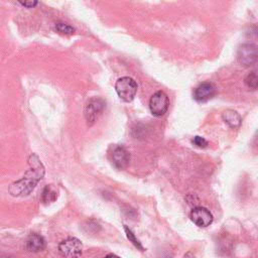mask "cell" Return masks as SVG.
Segmentation results:
<instances>
[{
    "instance_id": "obj_5",
    "label": "cell",
    "mask_w": 258,
    "mask_h": 258,
    "mask_svg": "<svg viewBox=\"0 0 258 258\" xmlns=\"http://www.w3.org/2000/svg\"><path fill=\"white\" fill-rule=\"evenodd\" d=\"M169 106V99L167 95L162 92L158 91L152 95L149 101V109L153 116L159 117L166 113Z\"/></svg>"
},
{
    "instance_id": "obj_10",
    "label": "cell",
    "mask_w": 258,
    "mask_h": 258,
    "mask_svg": "<svg viewBox=\"0 0 258 258\" xmlns=\"http://www.w3.org/2000/svg\"><path fill=\"white\" fill-rule=\"evenodd\" d=\"M24 247L28 252L37 253L45 248V240L38 234H31L25 240Z\"/></svg>"
},
{
    "instance_id": "obj_4",
    "label": "cell",
    "mask_w": 258,
    "mask_h": 258,
    "mask_svg": "<svg viewBox=\"0 0 258 258\" xmlns=\"http://www.w3.org/2000/svg\"><path fill=\"white\" fill-rule=\"evenodd\" d=\"M83 244L74 237L67 238L58 244V252L63 258H79L82 255Z\"/></svg>"
},
{
    "instance_id": "obj_17",
    "label": "cell",
    "mask_w": 258,
    "mask_h": 258,
    "mask_svg": "<svg viewBox=\"0 0 258 258\" xmlns=\"http://www.w3.org/2000/svg\"><path fill=\"white\" fill-rule=\"evenodd\" d=\"M37 1H24V2H19V4H21L22 6L26 7V8H33L34 6L37 5Z\"/></svg>"
},
{
    "instance_id": "obj_13",
    "label": "cell",
    "mask_w": 258,
    "mask_h": 258,
    "mask_svg": "<svg viewBox=\"0 0 258 258\" xmlns=\"http://www.w3.org/2000/svg\"><path fill=\"white\" fill-rule=\"evenodd\" d=\"M54 28L59 34H64V35H71L75 32V28L73 26H71L67 23H63V22L56 23Z\"/></svg>"
},
{
    "instance_id": "obj_19",
    "label": "cell",
    "mask_w": 258,
    "mask_h": 258,
    "mask_svg": "<svg viewBox=\"0 0 258 258\" xmlns=\"http://www.w3.org/2000/svg\"><path fill=\"white\" fill-rule=\"evenodd\" d=\"M183 258H195V257H194V255H192L190 252H187V253L184 255Z\"/></svg>"
},
{
    "instance_id": "obj_12",
    "label": "cell",
    "mask_w": 258,
    "mask_h": 258,
    "mask_svg": "<svg viewBox=\"0 0 258 258\" xmlns=\"http://www.w3.org/2000/svg\"><path fill=\"white\" fill-rule=\"evenodd\" d=\"M56 198H57V192L51 185H46L43 188L42 195H41V201L44 204L53 203L56 200Z\"/></svg>"
},
{
    "instance_id": "obj_9",
    "label": "cell",
    "mask_w": 258,
    "mask_h": 258,
    "mask_svg": "<svg viewBox=\"0 0 258 258\" xmlns=\"http://www.w3.org/2000/svg\"><path fill=\"white\" fill-rule=\"evenodd\" d=\"M111 159L113 164L119 168L123 169L125 168L130 160L129 152L122 146H116L113 148V151L111 153Z\"/></svg>"
},
{
    "instance_id": "obj_14",
    "label": "cell",
    "mask_w": 258,
    "mask_h": 258,
    "mask_svg": "<svg viewBox=\"0 0 258 258\" xmlns=\"http://www.w3.org/2000/svg\"><path fill=\"white\" fill-rule=\"evenodd\" d=\"M245 84L246 86L251 89V90H256L257 85H258V78L256 72L250 73L246 78H245Z\"/></svg>"
},
{
    "instance_id": "obj_16",
    "label": "cell",
    "mask_w": 258,
    "mask_h": 258,
    "mask_svg": "<svg viewBox=\"0 0 258 258\" xmlns=\"http://www.w3.org/2000/svg\"><path fill=\"white\" fill-rule=\"evenodd\" d=\"M191 142L195 146H197L199 148H206L208 146V141L201 136H195L194 139L191 140Z\"/></svg>"
},
{
    "instance_id": "obj_8",
    "label": "cell",
    "mask_w": 258,
    "mask_h": 258,
    "mask_svg": "<svg viewBox=\"0 0 258 258\" xmlns=\"http://www.w3.org/2000/svg\"><path fill=\"white\" fill-rule=\"evenodd\" d=\"M216 94V88L211 83H202L194 91V99L197 102L204 103L211 100Z\"/></svg>"
},
{
    "instance_id": "obj_15",
    "label": "cell",
    "mask_w": 258,
    "mask_h": 258,
    "mask_svg": "<svg viewBox=\"0 0 258 258\" xmlns=\"http://www.w3.org/2000/svg\"><path fill=\"white\" fill-rule=\"evenodd\" d=\"M124 230H125V233H126V236H127V238L129 239V241L135 246V247H137L138 249H140L141 251H144V248H143V246L141 245V243L139 242V240L135 237V235L133 234V232L127 227V226H124Z\"/></svg>"
},
{
    "instance_id": "obj_1",
    "label": "cell",
    "mask_w": 258,
    "mask_h": 258,
    "mask_svg": "<svg viewBox=\"0 0 258 258\" xmlns=\"http://www.w3.org/2000/svg\"><path fill=\"white\" fill-rule=\"evenodd\" d=\"M29 169L22 178L14 181L9 186V192L13 197L28 196L44 175V166L35 153H31L27 159Z\"/></svg>"
},
{
    "instance_id": "obj_2",
    "label": "cell",
    "mask_w": 258,
    "mask_h": 258,
    "mask_svg": "<svg viewBox=\"0 0 258 258\" xmlns=\"http://www.w3.org/2000/svg\"><path fill=\"white\" fill-rule=\"evenodd\" d=\"M115 90L122 101L131 102L136 96L137 84L132 78L122 77L117 80Z\"/></svg>"
},
{
    "instance_id": "obj_18",
    "label": "cell",
    "mask_w": 258,
    "mask_h": 258,
    "mask_svg": "<svg viewBox=\"0 0 258 258\" xmlns=\"http://www.w3.org/2000/svg\"><path fill=\"white\" fill-rule=\"evenodd\" d=\"M104 258H120V257L117 256V255H115V254H108V255H106Z\"/></svg>"
},
{
    "instance_id": "obj_3",
    "label": "cell",
    "mask_w": 258,
    "mask_h": 258,
    "mask_svg": "<svg viewBox=\"0 0 258 258\" xmlns=\"http://www.w3.org/2000/svg\"><path fill=\"white\" fill-rule=\"evenodd\" d=\"M105 108H106V102L102 98H99V97L91 98L87 102L84 110V115L87 123L89 125H93L98 120V118L102 115Z\"/></svg>"
},
{
    "instance_id": "obj_6",
    "label": "cell",
    "mask_w": 258,
    "mask_h": 258,
    "mask_svg": "<svg viewBox=\"0 0 258 258\" xmlns=\"http://www.w3.org/2000/svg\"><path fill=\"white\" fill-rule=\"evenodd\" d=\"M257 48L254 44H243L238 49V61L244 67L253 66L257 61Z\"/></svg>"
},
{
    "instance_id": "obj_7",
    "label": "cell",
    "mask_w": 258,
    "mask_h": 258,
    "mask_svg": "<svg viewBox=\"0 0 258 258\" xmlns=\"http://www.w3.org/2000/svg\"><path fill=\"white\" fill-rule=\"evenodd\" d=\"M190 219L199 227H208L213 223L214 217L208 209L204 207H196L190 212Z\"/></svg>"
},
{
    "instance_id": "obj_11",
    "label": "cell",
    "mask_w": 258,
    "mask_h": 258,
    "mask_svg": "<svg viewBox=\"0 0 258 258\" xmlns=\"http://www.w3.org/2000/svg\"><path fill=\"white\" fill-rule=\"evenodd\" d=\"M222 118L227 123L230 127L232 128H237L241 124V117L240 115L234 111V110H226L222 113Z\"/></svg>"
}]
</instances>
